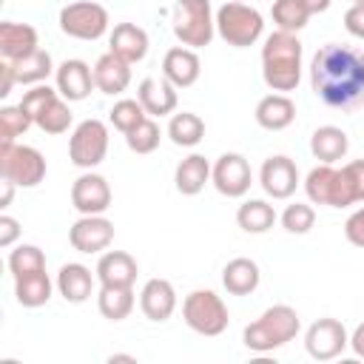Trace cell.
Wrapping results in <instances>:
<instances>
[{"instance_id":"43","label":"cell","mask_w":364,"mask_h":364,"mask_svg":"<svg viewBox=\"0 0 364 364\" xmlns=\"http://www.w3.org/2000/svg\"><path fill=\"white\" fill-rule=\"evenodd\" d=\"M20 236V222L9 213H0V247H11Z\"/></svg>"},{"instance_id":"5","label":"cell","mask_w":364,"mask_h":364,"mask_svg":"<svg viewBox=\"0 0 364 364\" xmlns=\"http://www.w3.org/2000/svg\"><path fill=\"white\" fill-rule=\"evenodd\" d=\"M171 28L173 37L188 48L210 46L216 34V14L210 9V0H173Z\"/></svg>"},{"instance_id":"40","label":"cell","mask_w":364,"mask_h":364,"mask_svg":"<svg viewBox=\"0 0 364 364\" xmlns=\"http://www.w3.org/2000/svg\"><path fill=\"white\" fill-rule=\"evenodd\" d=\"M279 222H282V228H284L287 233L304 236V233H310L313 225H316V210H313L307 202H293V205H287V208L282 210Z\"/></svg>"},{"instance_id":"28","label":"cell","mask_w":364,"mask_h":364,"mask_svg":"<svg viewBox=\"0 0 364 364\" xmlns=\"http://www.w3.org/2000/svg\"><path fill=\"white\" fill-rule=\"evenodd\" d=\"M262 282V270L253 259L236 256L222 267V284L230 296H250Z\"/></svg>"},{"instance_id":"47","label":"cell","mask_w":364,"mask_h":364,"mask_svg":"<svg viewBox=\"0 0 364 364\" xmlns=\"http://www.w3.org/2000/svg\"><path fill=\"white\" fill-rule=\"evenodd\" d=\"M0 185H3V196H0V208H9V205H11V196H14V188H17V185H14L11 179H3Z\"/></svg>"},{"instance_id":"14","label":"cell","mask_w":364,"mask_h":364,"mask_svg":"<svg viewBox=\"0 0 364 364\" xmlns=\"http://www.w3.org/2000/svg\"><path fill=\"white\" fill-rule=\"evenodd\" d=\"M111 185L105 176L94 173V171H85L74 179L71 185V205L80 216H97V213H105L111 208Z\"/></svg>"},{"instance_id":"45","label":"cell","mask_w":364,"mask_h":364,"mask_svg":"<svg viewBox=\"0 0 364 364\" xmlns=\"http://www.w3.org/2000/svg\"><path fill=\"white\" fill-rule=\"evenodd\" d=\"M350 350H353L358 358H364V321L353 330V336H350Z\"/></svg>"},{"instance_id":"29","label":"cell","mask_w":364,"mask_h":364,"mask_svg":"<svg viewBox=\"0 0 364 364\" xmlns=\"http://www.w3.org/2000/svg\"><path fill=\"white\" fill-rule=\"evenodd\" d=\"M210 168H213V165H210L202 154L185 156V159L176 165V171H173V185H176V191H179L182 196H196V193H202L205 185L210 182Z\"/></svg>"},{"instance_id":"17","label":"cell","mask_w":364,"mask_h":364,"mask_svg":"<svg viewBox=\"0 0 364 364\" xmlns=\"http://www.w3.org/2000/svg\"><path fill=\"white\" fill-rule=\"evenodd\" d=\"M54 88L60 91L63 100L80 102L97 88L94 85V68L85 60H63L54 71Z\"/></svg>"},{"instance_id":"50","label":"cell","mask_w":364,"mask_h":364,"mask_svg":"<svg viewBox=\"0 0 364 364\" xmlns=\"http://www.w3.org/2000/svg\"><path fill=\"white\" fill-rule=\"evenodd\" d=\"M242 3H245V0H242Z\"/></svg>"},{"instance_id":"44","label":"cell","mask_w":364,"mask_h":364,"mask_svg":"<svg viewBox=\"0 0 364 364\" xmlns=\"http://www.w3.org/2000/svg\"><path fill=\"white\" fill-rule=\"evenodd\" d=\"M14 82H17V74H14V63L3 60V63H0V97H3V100L11 94Z\"/></svg>"},{"instance_id":"24","label":"cell","mask_w":364,"mask_h":364,"mask_svg":"<svg viewBox=\"0 0 364 364\" xmlns=\"http://www.w3.org/2000/svg\"><path fill=\"white\" fill-rule=\"evenodd\" d=\"M136 100L142 102V108H145V114L148 117H168V114H173L176 111V88L162 77V80H156V77H145L142 82H139V88H136Z\"/></svg>"},{"instance_id":"1","label":"cell","mask_w":364,"mask_h":364,"mask_svg":"<svg viewBox=\"0 0 364 364\" xmlns=\"http://www.w3.org/2000/svg\"><path fill=\"white\" fill-rule=\"evenodd\" d=\"M310 88L330 108L364 105V51L344 43L321 46L310 60Z\"/></svg>"},{"instance_id":"21","label":"cell","mask_w":364,"mask_h":364,"mask_svg":"<svg viewBox=\"0 0 364 364\" xmlns=\"http://www.w3.org/2000/svg\"><path fill=\"white\" fill-rule=\"evenodd\" d=\"M139 310L151 321H168L176 310V290L168 279H148L139 290Z\"/></svg>"},{"instance_id":"42","label":"cell","mask_w":364,"mask_h":364,"mask_svg":"<svg viewBox=\"0 0 364 364\" xmlns=\"http://www.w3.org/2000/svg\"><path fill=\"white\" fill-rule=\"evenodd\" d=\"M344 28H347L355 40H364V6L353 3V6L344 11Z\"/></svg>"},{"instance_id":"41","label":"cell","mask_w":364,"mask_h":364,"mask_svg":"<svg viewBox=\"0 0 364 364\" xmlns=\"http://www.w3.org/2000/svg\"><path fill=\"white\" fill-rule=\"evenodd\" d=\"M344 239L355 247H364V205L355 208L344 222Z\"/></svg>"},{"instance_id":"34","label":"cell","mask_w":364,"mask_h":364,"mask_svg":"<svg viewBox=\"0 0 364 364\" xmlns=\"http://www.w3.org/2000/svg\"><path fill=\"white\" fill-rule=\"evenodd\" d=\"M54 71H57V68H54V60H51V54H48L46 48H37L31 57L14 63V74H17V82H20V85H40V82H46Z\"/></svg>"},{"instance_id":"15","label":"cell","mask_w":364,"mask_h":364,"mask_svg":"<svg viewBox=\"0 0 364 364\" xmlns=\"http://www.w3.org/2000/svg\"><path fill=\"white\" fill-rule=\"evenodd\" d=\"M299 168L290 156L284 154H276V156H267L259 168V185L262 191L270 196V199H290L299 188Z\"/></svg>"},{"instance_id":"8","label":"cell","mask_w":364,"mask_h":364,"mask_svg":"<svg viewBox=\"0 0 364 364\" xmlns=\"http://www.w3.org/2000/svg\"><path fill=\"white\" fill-rule=\"evenodd\" d=\"M182 318L193 333L208 336V338L222 336L230 324L228 304L213 290H191L182 301Z\"/></svg>"},{"instance_id":"38","label":"cell","mask_w":364,"mask_h":364,"mask_svg":"<svg viewBox=\"0 0 364 364\" xmlns=\"http://www.w3.org/2000/svg\"><path fill=\"white\" fill-rule=\"evenodd\" d=\"M9 270H11L14 279L17 276H26V273L46 270V253L37 245H17L9 253Z\"/></svg>"},{"instance_id":"27","label":"cell","mask_w":364,"mask_h":364,"mask_svg":"<svg viewBox=\"0 0 364 364\" xmlns=\"http://www.w3.org/2000/svg\"><path fill=\"white\" fill-rule=\"evenodd\" d=\"M347 151H350V136L338 125H321L310 134V154L324 165L344 159Z\"/></svg>"},{"instance_id":"3","label":"cell","mask_w":364,"mask_h":364,"mask_svg":"<svg viewBox=\"0 0 364 364\" xmlns=\"http://www.w3.org/2000/svg\"><path fill=\"white\" fill-rule=\"evenodd\" d=\"M301 40L293 31L276 28L262 46V80L270 91H296L301 80Z\"/></svg>"},{"instance_id":"25","label":"cell","mask_w":364,"mask_h":364,"mask_svg":"<svg viewBox=\"0 0 364 364\" xmlns=\"http://www.w3.org/2000/svg\"><path fill=\"white\" fill-rule=\"evenodd\" d=\"M256 122L264 128V131H284L287 125H293L296 119V102L287 97V94H267L256 102Z\"/></svg>"},{"instance_id":"31","label":"cell","mask_w":364,"mask_h":364,"mask_svg":"<svg viewBox=\"0 0 364 364\" xmlns=\"http://www.w3.org/2000/svg\"><path fill=\"white\" fill-rule=\"evenodd\" d=\"M276 210L270 202L264 199H245L236 210V225L245 230V233H267L273 225H276Z\"/></svg>"},{"instance_id":"20","label":"cell","mask_w":364,"mask_h":364,"mask_svg":"<svg viewBox=\"0 0 364 364\" xmlns=\"http://www.w3.org/2000/svg\"><path fill=\"white\" fill-rule=\"evenodd\" d=\"M40 48L37 43V28L28 23H14V20H3L0 23V57L9 63H20L26 57H31Z\"/></svg>"},{"instance_id":"11","label":"cell","mask_w":364,"mask_h":364,"mask_svg":"<svg viewBox=\"0 0 364 364\" xmlns=\"http://www.w3.org/2000/svg\"><path fill=\"white\" fill-rule=\"evenodd\" d=\"M108 154V125L102 119H82L68 136V159L71 165L91 171Z\"/></svg>"},{"instance_id":"9","label":"cell","mask_w":364,"mask_h":364,"mask_svg":"<svg viewBox=\"0 0 364 364\" xmlns=\"http://www.w3.org/2000/svg\"><path fill=\"white\" fill-rule=\"evenodd\" d=\"M46 156L31 145H3L0 142V176L11 179L17 188H37L46 179Z\"/></svg>"},{"instance_id":"10","label":"cell","mask_w":364,"mask_h":364,"mask_svg":"<svg viewBox=\"0 0 364 364\" xmlns=\"http://www.w3.org/2000/svg\"><path fill=\"white\" fill-rule=\"evenodd\" d=\"M60 31L65 37H74V40H100L108 26H111V17L105 11V6H100L97 0H80V3H68L60 9Z\"/></svg>"},{"instance_id":"18","label":"cell","mask_w":364,"mask_h":364,"mask_svg":"<svg viewBox=\"0 0 364 364\" xmlns=\"http://www.w3.org/2000/svg\"><path fill=\"white\" fill-rule=\"evenodd\" d=\"M202 74V60L196 54V48L188 46H173L165 51L162 57V77L173 85V88H191Z\"/></svg>"},{"instance_id":"36","label":"cell","mask_w":364,"mask_h":364,"mask_svg":"<svg viewBox=\"0 0 364 364\" xmlns=\"http://www.w3.org/2000/svg\"><path fill=\"white\" fill-rule=\"evenodd\" d=\"M34 125V119L23 111V105H3L0 108V142L3 145H11L17 142V136H23L28 128Z\"/></svg>"},{"instance_id":"19","label":"cell","mask_w":364,"mask_h":364,"mask_svg":"<svg viewBox=\"0 0 364 364\" xmlns=\"http://www.w3.org/2000/svg\"><path fill=\"white\" fill-rule=\"evenodd\" d=\"M97 282L100 287H134L139 264L125 250H105L97 262Z\"/></svg>"},{"instance_id":"49","label":"cell","mask_w":364,"mask_h":364,"mask_svg":"<svg viewBox=\"0 0 364 364\" xmlns=\"http://www.w3.org/2000/svg\"><path fill=\"white\" fill-rule=\"evenodd\" d=\"M353 3H358V6H364V0H353Z\"/></svg>"},{"instance_id":"16","label":"cell","mask_w":364,"mask_h":364,"mask_svg":"<svg viewBox=\"0 0 364 364\" xmlns=\"http://www.w3.org/2000/svg\"><path fill=\"white\" fill-rule=\"evenodd\" d=\"M68 242L77 253H102L114 242V222L102 213L97 216H80L68 228Z\"/></svg>"},{"instance_id":"33","label":"cell","mask_w":364,"mask_h":364,"mask_svg":"<svg viewBox=\"0 0 364 364\" xmlns=\"http://www.w3.org/2000/svg\"><path fill=\"white\" fill-rule=\"evenodd\" d=\"M134 304H136L134 287H100V293H97V310L108 321L128 318L131 310H134Z\"/></svg>"},{"instance_id":"46","label":"cell","mask_w":364,"mask_h":364,"mask_svg":"<svg viewBox=\"0 0 364 364\" xmlns=\"http://www.w3.org/2000/svg\"><path fill=\"white\" fill-rule=\"evenodd\" d=\"M301 3H304V9L310 14H321V11H327L333 6V0H301Z\"/></svg>"},{"instance_id":"35","label":"cell","mask_w":364,"mask_h":364,"mask_svg":"<svg viewBox=\"0 0 364 364\" xmlns=\"http://www.w3.org/2000/svg\"><path fill=\"white\" fill-rule=\"evenodd\" d=\"M270 17L276 23V28L282 31H301L307 26V20L313 17L301 0H273V9H270Z\"/></svg>"},{"instance_id":"32","label":"cell","mask_w":364,"mask_h":364,"mask_svg":"<svg viewBox=\"0 0 364 364\" xmlns=\"http://www.w3.org/2000/svg\"><path fill=\"white\" fill-rule=\"evenodd\" d=\"M168 136L176 148H193L205 139V122L199 114L193 111H179V114H171L168 119Z\"/></svg>"},{"instance_id":"4","label":"cell","mask_w":364,"mask_h":364,"mask_svg":"<svg viewBox=\"0 0 364 364\" xmlns=\"http://www.w3.org/2000/svg\"><path fill=\"white\" fill-rule=\"evenodd\" d=\"M301 330V318L290 304H273L267 307L256 321H250L242 333V341L253 353H273L293 341Z\"/></svg>"},{"instance_id":"6","label":"cell","mask_w":364,"mask_h":364,"mask_svg":"<svg viewBox=\"0 0 364 364\" xmlns=\"http://www.w3.org/2000/svg\"><path fill=\"white\" fill-rule=\"evenodd\" d=\"M20 105H23V111L34 119V125H37L43 134L57 136V134H65V131L71 128L74 114H71V108H68V100H63L60 91L51 88V85H46V82L31 85V88L23 94Z\"/></svg>"},{"instance_id":"23","label":"cell","mask_w":364,"mask_h":364,"mask_svg":"<svg viewBox=\"0 0 364 364\" xmlns=\"http://www.w3.org/2000/svg\"><path fill=\"white\" fill-rule=\"evenodd\" d=\"M94 85H97V91H102L108 97L122 94L131 85V63H125L114 51H105L94 63Z\"/></svg>"},{"instance_id":"39","label":"cell","mask_w":364,"mask_h":364,"mask_svg":"<svg viewBox=\"0 0 364 364\" xmlns=\"http://www.w3.org/2000/svg\"><path fill=\"white\" fill-rule=\"evenodd\" d=\"M145 117H148V114H145L142 102H139V100H131V97L117 100V102H114V108L108 111L111 125H114L117 131H122V134H128V131H131L134 125H139Z\"/></svg>"},{"instance_id":"22","label":"cell","mask_w":364,"mask_h":364,"mask_svg":"<svg viewBox=\"0 0 364 364\" xmlns=\"http://www.w3.org/2000/svg\"><path fill=\"white\" fill-rule=\"evenodd\" d=\"M148 31L136 23H117L108 34V51H114L117 57H122L125 63H139L148 54Z\"/></svg>"},{"instance_id":"30","label":"cell","mask_w":364,"mask_h":364,"mask_svg":"<svg viewBox=\"0 0 364 364\" xmlns=\"http://www.w3.org/2000/svg\"><path fill=\"white\" fill-rule=\"evenodd\" d=\"M51 290H54V284H51V276L46 270L26 273V276L14 279V299L23 307H43V304H48Z\"/></svg>"},{"instance_id":"12","label":"cell","mask_w":364,"mask_h":364,"mask_svg":"<svg viewBox=\"0 0 364 364\" xmlns=\"http://www.w3.org/2000/svg\"><path fill=\"white\" fill-rule=\"evenodd\" d=\"M304 347H307L310 358H316V361H333V358H338L350 347L347 327L338 318L324 316V318H318V321H313L307 327Z\"/></svg>"},{"instance_id":"13","label":"cell","mask_w":364,"mask_h":364,"mask_svg":"<svg viewBox=\"0 0 364 364\" xmlns=\"http://www.w3.org/2000/svg\"><path fill=\"white\" fill-rule=\"evenodd\" d=\"M210 182L213 188L228 196V199H239L250 191L253 185V171H250V162L242 156V154H222L213 168H210Z\"/></svg>"},{"instance_id":"48","label":"cell","mask_w":364,"mask_h":364,"mask_svg":"<svg viewBox=\"0 0 364 364\" xmlns=\"http://www.w3.org/2000/svg\"><path fill=\"white\" fill-rule=\"evenodd\" d=\"M108 361L114 364V361H136V358H134V355H119V353H117V355H111Z\"/></svg>"},{"instance_id":"26","label":"cell","mask_w":364,"mask_h":364,"mask_svg":"<svg viewBox=\"0 0 364 364\" xmlns=\"http://www.w3.org/2000/svg\"><path fill=\"white\" fill-rule=\"evenodd\" d=\"M54 284H57L60 296H63L65 301H71V304H82V301H88L91 293H94V276H91V270H88L85 264H80V262L63 264Z\"/></svg>"},{"instance_id":"37","label":"cell","mask_w":364,"mask_h":364,"mask_svg":"<svg viewBox=\"0 0 364 364\" xmlns=\"http://www.w3.org/2000/svg\"><path fill=\"white\" fill-rule=\"evenodd\" d=\"M159 139H162V131L159 125L154 122V117H145L139 125H134L128 134H125V145L134 151V154H154L159 148Z\"/></svg>"},{"instance_id":"7","label":"cell","mask_w":364,"mask_h":364,"mask_svg":"<svg viewBox=\"0 0 364 364\" xmlns=\"http://www.w3.org/2000/svg\"><path fill=\"white\" fill-rule=\"evenodd\" d=\"M216 34L233 48H247L264 34V17L242 0H228L216 9Z\"/></svg>"},{"instance_id":"2","label":"cell","mask_w":364,"mask_h":364,"mask_svg":"<svg viewBox=\"0 0 364 364\" xmlns=\"http://www.w3.org/2000/svg\"><path fill=\"white\" fill-rule=\"evenodd\" d=\"M304 193L313 205L350 208L364 205V159H353L341 168L316 165L304 176Z\"/></svg>"}]
</instances>
